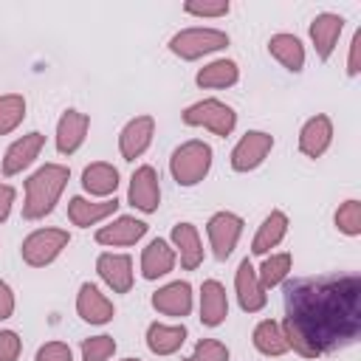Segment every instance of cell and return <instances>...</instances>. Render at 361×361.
I'll return each instance as SVG.
<instances>
[{"mask_svg": "<svg viewBox=\"0 0 361 361\" xmlns=\"http://www.w3.org/2000/svg\"><path fill=\"white\" fill-rule=\"evenodd\" d=\"M228 0H212V3H186L183 11L192 17H226L228 14Z\"/></svg>", "mask_w": 361, "mask_h": 361, "instance_id": "35", "label": "cell"}, {"mask_svg": "<svg viewBox=\"0 0 361 361\" xmlns=\"http://www.w3.org/2000/svg\"><path fill=\"white\" fill-rule=\"evenodd\" d=\"M186 341V327L183 324H161V322H152L147 327V347L149 353L155 355H172L183 347Z\"/></svg>", "mask_w": 361, "mask_h": 361, "instance_id": "26", "label": "cell"}, {"mask_svg": "<svg viewBox=\"0 0 361 361\" xmlns=\"http://www.w3.org/2000/svg\"><path fill=\"white\" fill-rule=\"evenodd\" d=\"M76 313L87 324H107L113 319L116 307L93 282H82L79 293H76Z\"/></svg>", "mask_w": 361, "mask_h": 361, "instance_id": "11", "label": "cell"}, {"mask_svg": "<svg viewBox=\"0 0 361 361\" xmlns=\"http://www.w3.org/2000/svg\"><path fill=\"white\" fill-rule=\"evenodd\" d=\"M183 361H228V347L217 338H200L192 355H186Z\"/></svg>", "mask_w": 361, "mask_h": 361, "instance_id": "34", "label": "cell"}, {"mask_svg": "<svg viewBox=\"0 0 361 361\" xmlns=\"http://www.w3.org/2000/svg\"><path fill=\"white\" fill-rule=\"evenodd\" d=\"M144 234H147V223L144 220L121 214V217H116L113 223H107V226H102L96 231V243L99 245H135Z\"/></svg>", "mask_w": 361, "mask_h": 361, "instance_id": "19", "label": "cell"}, {"mask_svg": "<svg viewBox=\"0 0 361 361\" xmlns=\"http://www.w3.org/2000/svg\"><path fill=\"white\" fill-rule=\"evenodd\" d=\"M341 28H344V17L341 14H333V11H322L313 17L310 23V39H313V48H316V56L319 59H330L338 37H341Z\"/></svg>", "mask_w": 361, "mask_h": 361, "instance_id": "18", "label": "cell"}, {"mask_svg": "<svg viewBox=\"0 0 361 361\" xmlns=\"http://www.w3.org/2000/svg\"><path fill=\"white\" fill-rule=\"evenodd\" d=\"M25 118V99L20 93L0 96V135L14 133Z\"/></svg>", "mask_w": 361, "mask_h": 361, "instance_id": "31", "label": "cell"}, {"mask_svg": "<svg viewBox=\"0 0 361 361\" xmlns=\"http://www.w3.org/2000/svg\"><path fill=\"white\" fill-rule=\"evenodd\" d=\"M358 48H361V31H355L353 42H350V59H347V73L350 76H358Z\"/></svg>", "mask_w": 361, "mask_h": 361, "instance_id": "40", "label": "cell"}, {"mask_svg": "<svg viewBox=\"0 0 361 361\" xmlns=\"http://www.w3.org/2000/svg\"><path fill=\"white\" fill-rule=\"evenodd\" d=\"M268 54L290 73H299L305 68V45L296 34H274L268 39Z\"/></svg>", "mask_w": 361, "mask_h": 361, "instance_id": "23", "label": "cell"}, {"mask_svg": "<svg viewBox=\"0 0 361 361\" xmlns=\"http://www.w3.org/2000/svg\"><path fill=\"white\" fill-rule=\"evenodd\" d=\"M152 307L164 316H189L192 310V285L186 279H175V282H166L164 288H158L152 293Z\"/></svg>", "mask_w": 361, "mask_h": 361, "instance_id": "12", "label": "cell"}, {"mask_svg": "<svg viewBox=\"0 0 361 361\" xmlns=\"http://www.w3.org/2000/svg\"><path fill=\"white\" fill-rule=\"evenodd\" d=\"M290 262H293L290 254H271V257H265L262 265H259V271H257L259 285H262L265 290L282 285V282L288 279V274H290Z\"/></svg>", "mask_w": 361, "mask_h": 361, "instance_id": "30", "label": "cell"}, {"mask_svg": "<svg viewBox=\"0 0 361 361\" xmlns=\"http://www.w3.org/2000/svg\"><path fill=\"white\" fill-rule=\"evenodd\" d=\"M124 361H138V358H124Z\"/></svg>", "mask_w": 361, "mask_h": 361, "instance_id": "41", "label": "cell"}, {"mask_svg": "<svg viewBox=\"0 0 361 361\" xmlns=\"http://www.w3.org/2000/svg\"><path fill=\"white\" fill-rule=\"evenodd\" d=\"M82 186L85 192L96 195V197H116V189H118V169L107 161H96V164H87L85 172H82Z\"/></svg>", "mask_w": 361, "mask_h": 361, "instance_id": "24", "label": "cell"}, {"mask_svg": "<svg viewBox=\"0 0 361 361\" xmlns=\"http://www.w3.org/2000/svg\"><path fill=\"white\" fill-rule=\"evenodd\" d=\"M206 234L212 243V251L217 259H228L237 248V240L243 234V217L234 212H214L206 223Z\"/></svg>", "mask_w": 361, "mask_h": 361, "instance_id": "7", "label": "cell"}, {"mask_svg": "<svg viewBox=\"0 0 361 361\" xmlns=\"http://www.w3.org/2000/svg\"><path fill=\"white\" fill-rule=\"evenodd\" d=\"M288 350L316 358L341 350L361 330V279L355 274L293 279L285 285V322L279 324Z\"/></svg>", "mask_w": 361, "mask_h": 361, "instance_id": "1", "label": "cell"}, {"mask_svg": "<svg viewBox=\"0 0 361 361\" xmlns=\"http://www.w3.org/2000/svg\"><path fill=\"white\" fill-rule=\"evenodd\" d=\"M180 118H183V124L206 127V130H212L220 138L231 135V130L237 127V113L226 102H220V99H200V102L189 104Z\"/></svg>", "mask_w": 361, "mask_h": 361, "instance_id": "4", "label": "cell"}, {"mask_svg": "<svg viewBox=\"0 0 361 361\" xmlns=\"http://www.w3.org/2000/svg\"><path fill=\"white\" fill-rule=\"evenodd\" d=\"M336 228L347 237H358L361 234V203L358 200H344L338 209H336Z\"/></svg>", "mask_w": 361, "mask_h": 361, "instance_id": "32", "label": "cell"}, {"mask_svg": "<svg viewBox=\"0 0 361 361\" xmlns=\"http://www.w3.org/2000/svg\"><path fill=\"white\" fill-rule=\"evenodd\" d=\"M23 353V341L14 330H0V361H17Z\"/></svg>", "mask_w": 361, "mask_h": 361, "instance_id": "37", "label": "cell"}, {"mask_svg": "<svg viewBox=\"0 0 361 361\" xmlns=\"http://www.w3.org/2000/svg\"><path fill=\"white\" fill-rule=\"evenodd\" d=\"M45 147V135L42 133H25L23 138H17L8 149H6V155H3V175H20L23 169H28L31 164H34V158L39 155V149Z\"/></svg>", "mask_w": 361, "mask_h": 361, "instance_id": "13", "label": "cell"}, {"mask_svg": "<svg viewBox=\"0 0 361 361\" xmlns=\"http://www.w3.org/2000/svg\"><path fill=\"white\" fill-rule=\"evenodd\" d=\"M11 313H14V293H11V288L0 279V322L8 319Z\"/></svg>", "mask_w": 361, "mask_h": 361, "instance_id": "39", "label": "cell"}, {"mask_svg": "<svg viewBox=\"0 0 361 361\" xmlns=\"http://www.w3.org/2000/svg\"><path fill=\"white\" fill-rule=\"evenodd\" d=\"M116 353L113 336H90L82 341V361H107Z\"/></svg>", "mask_w": 361, "mask_h": 361, "instance_id": "33", "label": "cell"}, {"mask_svg": "<svg viewBox=\"0 0 361 361\" xmlns=\"http://www.w3.org/2000/svg\"><path fill=\"white\" fill-rule=\"evenodd\" d=\"M172 243L180 254V268L195 271L203 262V245H200V234L192 223H178L172 226Z\"/></svg>", "mask_w": 361, "mask_h": 361, "instance_id": "25", "label": "cell"}, {"mask_svg": "<svg viewBox=\"0 0 361 361\" xmlns=\"http://www.w3.org/2000/svg\"><path fill=\"white\" fill-rule=\"evenodd\" d=\"M175 259H178L175 248H172L166 240L155 237V240L144 248V254H141V276H144V279L166 276V274L175 268Z\"/></svg>", "mask_w": 361, "mask_h": 361, "instance_id": "22", "label": "cell"}, {"mask_svg": "<svg viewBox=\"0 0 361 361\" xmlns=\"http://www.w3.org/2000/svg\"><path fill=\"white\" fill-rule=\"evenodd\" d=\"M212 169V147L206 141H186L169 158V172L178 186L200 183Z\"/></svg>", "mask_w": 361, "mask_h": 361, "instance_id": "3", "label": "cell"}, {"mask_svg": "<svg viewBox=\"0 0 361 361\" xmlns=\"http://www.w3.org/2000/svg\"><path fill=\"white\" fill-rule=\"evenodd\" d=\"M228 45V34L220 28H183L169 39V51L180 59H200L206 54L223 51Z\"/></svg>", "mask_w": 361, "mask_h": 361, "instance_id": "6", "label": "cell"}, {"mask_svg": "<svg viewBox=\"0 0 361 361\" xmlns=\"http://www.w3.org/2000/svg\"><path fill=\"white\" fill-rule=\"evenodd\" d=\"M87 127H90V118L85 113L65 110L56 121V149H59V155H73L85 144Z\"/></svg>", "mask_w": 361, "mask_h": 361, "instance_id": "16", "label": "cell"}, {"mask_svg": "<svg viewBox=\"0 0 361 361\" xmlns=\"http://www.w3.org/2000/svg\"><path fill=\"white\" fill-rule=\"evenodd\" d=\"M234 288H237V302H240V307H243L245 313H257V310L265 307L268 293H265V288L259 285L257 268H254L248 259L240 262L237 276H234Z\"/></svg>", "mask_w": 361, "mask_h": 361, "instance_id": "15", "label": "cell"}, {"mask_svg": "<svg viewBox=\"0 0 361 361\" xmlns=\"http://www.w3.org/2000/svg\"><path fill=\"white\" fill-rule=\"evenodd\" d=\"M330 141H333V121L324 113L307 118L302 124V130H299V149L307 158H322L327 152Z\"/></svg>", "mask_w": 361, "mask_h": 361, "instance_id": "14", "label": "cell"}, {"mask_svg": "<svg viewBox=\"0 0 361 361\" xmlns=\"http://www.w3.org/2000/svg\"><path fill=\"white\" fill-rule=\"evenodd\" d=\"M71 243V234L65 228H37L31 231L23 245H20V254H23V262L31 265V268H45L51 265Z\"/></svg>", "mask_w": 361, "mask_h": 361, "instance_id": "5", "label": "cell"}, {"mask_svg": "<svg viewBox=\"0 0 361 361\" xmlns=\"http://www.w3.org/2000/svg\"><path fill=\"white\" fill-rule=\"evenodd\" d=\"M71 169L62 164H45L39 166L28 180H25V203H23V217L25 220H42L45 214L54 212L62 189L68 186Z\"/></svg>", "mask_w": 361, "mask_h": 361, "instance_id": "2", "label": "cell"}, {"mask_svg": "<svg viewBox=\"0 0 361 361\" xmlns=\"http://www.w3.org/2000/svg\"><path fill=\"white\" fill-rule=\"evenodd\" d=\"M14 189L8 183H0V223H6V217L11 214V206H14Z\"/></svg>", "mask_w": 361, "mask_h": 361, "instance_id": "38", "label": "cell"}, {"mask_svg": "<svg viewBox=\"0 0 361 361\" xmlns=\"http://www.w3.org/2000/svg\"><path fill=\"white\" fill-rule=\"evenodd\" d=\"M237 79H240V68L234 59H214V62L203 65L195 76V82L200 87H231V85H237Z\"/></svg>", "mask_w": 361, "mask_h": 361, "instance_id": "28", "label": "cell"}, {"mask_svg": "<svg viewBox=\"0 0 361 361\" xmlns=\"http://www.w3.org/2000/svg\"><path fill=\"white\" fill-rule=\"evenodd\" d=\"M251 341H254V347H257L262 355H285V353H288V341H285V336H282V327H279V322H274V319H262V322L254 327Z\"/></svg>", "mask_w": 361, "mask_h": 361, "instance_id": "29", "label": "cell"}, {"mask_svg": "<svg viewBox=\"0 0 361 361\" xmlns=\"http://www.w3.org/2000/svg\"><path fill=\"white\" fill-rule=\"evenodd\" d=\"M152 135H155V118L152 116H135L130 118L121 133H118V149H121V158L124 161H135L147 152V147L152 144Z\"/></svg>", "mask_w": 361, "mask_h": 361, "instance_id": "10", "label": "cell"}, {"mask_svg": "<svg viewBox=\"0 0 361 361\" xmlns=\"http://www.w3.org/2000/svg\"><path fill=\"white\" fill-rule=\"evenodd\" d=\"M285 234H288V217H285V212H271L265 220H262V226H259V231L254 234V243H251V254L254 257H265L271 248H276L282 240H285Z\"/></svg>", "mask_w": 361, "mask_h": 361, "instance_id": "27", "label": "cell"}, {"mask_svg": "<svg viewBox=\"0 0 361 361\" xmlns=\"http://www.w3.org/2000/svg\"><path fill=\"white\" fill-rule=\"evenodd\" d=\"M34 361H73V353L65 341H48L37 350V358Z\"/></svg>", "mask_w": 361, "mask_h": 361, "instance_id": "36", "label": "cell"}, {"mask_svg": "<svg viewBox=\"0 0 361 361\" xmlns=\"http://www.w3.org/2000/svg\"><path fill=\"white\" fill-rule=\"evenodd\" d=\"M228 316V296L217 279H206L200 285V322L206 327H220Z\"/></svg>", "mask_w": 361, "mask_h": 361, "instance_id": "21", "label": "cell"}, {"mask_svg": "<svg viewBox=\"0 0 361 361\" xmlns=\"http://www.w3.org/2000/svg\"><path fill=\"white\" fill-rule=\"evenodd\" d=\"M127 200L130 206H135L144 214H152L161 206V186H158V172L144 164L133 172L130 178V189H127Z\"/></svg>", "mask_w": 361, "mask_h": 361, "instance_id": "9", "label": "cell"}, {"mask_svg": "<svg viewBox=\"0 0 361 361\" xmlns=\"http://www.w3.org/2000/svg\"><path fill=\"white\" fill-rule=\"evenodd\" d=\"M96 271L113 293H127L133 288V259L127 254H99Z\"/></svg>", "mask_w": 361, "mask_h": 361, "instance_id": "17", "label": "cell"}, {"mask_svg": "<svg viewBox=\"0 0 361 361\" xmlns=\"http://www.w3.org/2000/svg\"><path fill=\"white\" fill-rule=\"evenodd\" d=\"M271 149H274V135L271 133L248 130L231 149V169L234 172H251L268 158Z\"/></svg>", "mask_w": 361, "mask_h": 361, "instance_id": "8", "label": "cell"}, {"mask_svg": "<svg viewBox=\"0 0 361 361\" xmlns=\"http://www.w3.org/2000/svg\"><path fill=\"white\" fill-rule=\"evenodd\" d=\"M121 203L113 197V200H85V197H71L68 200V217H71V223L73 226H79V228H90V226H96V223H102L104 217H110V214H116V209H118Z\"/></svg>", "mask_w": 361, "mask_h": 361, "instance_id": "20", "label": "cell"}]
</instances>
